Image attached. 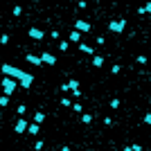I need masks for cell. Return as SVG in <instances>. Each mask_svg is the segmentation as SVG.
<instances>
[{"label": "cell", "instance_id": "4316f807", "mask_svg": "<svg viewBox=\"0 0 151 151\" xmlns=\"http://www.w3.org/2000/svg\"><path fill=\"white\" fill-rule=\"evenodd\" d=\"M72 108H75L77 113H81V108H84V106H81V104H79V101H77V104H72Z\"/></svg>", "mask_w": 151, "mask_h": 151}, {"label": "cell", "instance_id": "d6986e66", "mask_svg": "<svg viewBox=\"0 0 151 151\" xmlns=\"http://www.w3.org/2000/svg\"><path fill=\"white\" fill-rule=\"evenodd\" d=\"M0 106H2V108L9 106V97H7V95H2V97H0Z\"/></svg>", "mask_w": 151, "mask_h": 151}, {"label": "cell", "instance_id": "484cf974", "mask_svg": "<svg viewBox=\"0 0 151 151\" xmlns=\"http://www.w3.org/2000/svg\"><path fill=\"white\" fill-rule=\"evenodd\" d=\"M135 61H138V63H142V66H144V63H147V57H144V54H140V57H138Z\"/></svg>", "mask_w": 151, "mask_h": 151}, {"label": "cell", "instance_id": "5b68a950", "mask_svg": "<svg viewBox=\"0 0 151 151\" xmlns=\"http://www.w3.org/2000/svg\"><path fill=\"white\" fill-rule=\"evenodd\" d=\"M38 57H41V63H48V66H57V57H54L52 52H41Z\"/></svg>", "mask_w": 151, "mask_h": 151}, {"label": "cell", "instance_id": "7c38bea8", "mask_svg": "<svg viewBox=\"0 0 151 151\" xmlns=\"http://www.w3.org/2000/svg\"><path fill=\"white\" fill-rule=\"evenodd\" d=\"M38 131H41V129H38V124H34V122H32L29 126H27V133H29V135H36Z\"/></svg>", "mask_w": 151, "mask_h": 151}, {"label": "cell", "instance_id": "9c48e42d", "mask_svg": "<svg viewBox=\"0 0 151 151\" xmlns=\"http://www.w3.org/2000/svg\"><path fill=\"white\" fill-rule=\"evenodd\" d=\"M43 122H45V113L43 110H36L34 113V124H43Z\"/></svg>", "mask_w": 151, "mask_h": 151}, {"label": "cell", "instance_id": "7402d4cb", "mask_svg": "<svg viewBox=\"0 0 151 151\" xmlns=\"http://www.w3.org/2000/svg\"><path fill=\"white\" fill-rule=\"evenodd\" d=\"M120 70H122V66H120V63H115V66L110 68V72H113V75H120Z\"/></svg>", "mask_w": 151, "mask_h": 151}, {"label": "cell", "instance_id": "9a60e30c", "mask_svg": "<svg viewBox=\"0 0 151 151\" xmlns=\"http://www.w3.org/2000/svg\"><path fill=\"white\" fill-rule=\"evenodd\" d=\"M149 11H151V5H149V2H147L144 7H140V9H138V14H140V16H142V14H149Z\"/></svg>", "mask_w": 151, "mask_h": 151}, {"label": "cell", "instance_id": "e0dca14e", "mask_svg": "<svg viewBox=\"0 0 151 151\" xmlns=\"http://www.w3.org/2000/svg\"><path fill=\"white\" fill-rule=\"evenodd\" d=\"M68 48H70V43H68V41H59V50L61 52H68Z\"/></svg>", "mask_w": 151, "mask_h": 151}, {"label": "cell", "instance_id": "44dd1931", "mask_svg": "<svg viewBox=\"0 0 151 151\" xmlns=\"http://www.w3.org/2000/svg\"><path fill=\"white\" fill-rule=\"evenodd\" d=\"M11 14H14V16H20V14H23V7H18V5H16V7L11 9Z\"/></svg>", "mask_w": 151, "mask_h": 151}, {"label": "cell", "instance_id": "d4e9b609", "mask_svg": "<svg viewBox=\"0 0 151 151\" xmlns=\"http://www.w3.org/2000/svg\"><path fill=\"white\" fill-rule=\"evenodd\" d=\"M110 108H120V99H110Z\"/></svg>", "mask_w": 151, "mask_h": 151}, {"label": "cell", "instance_id": "7a4b0ae2", "mask_svg": "<svg viewBox=\"0 0 151 151\" xmlns=\"http://www.w3.org/2000/svg\"><path fill=\"white\" fill-rule=\"evenodd\" d=\"M126 29V18H120V20H110L108 23V32L113 34H122Z\"/></svg>", "mask_w": 151, "mask_h": 151}, {"label": "cell", "instance_id": "603a6c76", "mask_svg": "<svg viewBox=\"0 0 151 151\" xmlns=\"http://www.w3.org/2000/svg\"><path fill=\"white\" fill-rule=\"evenodd\" d=\"M70 104H72V101H70V97H61V106H66V108H68Z\"/></svg>", "mask_w": 151, "mask_h": 151}, {"label": "cell", "instance_id": "5bb4252c", "mask_svg": "<svg viewBox=\"0 0 151 151\" xmlns=\"http://www.w3.org/2000/svg\"><path fill=\"white\" fill-rule=\"evenodd\" d=\"M68 88H70V90H79V81H77V79H70V81H68Z\"/></svg>", "mask_w": 151, "mask_h": 151}, {"label": "cell", "instance_id": "8fae6325", "mask_svg": "<svg viewBox=\"0 0 151 151\" xmlns=\"http://www.w3.org/2000/svg\"><path fill=\"white\" fill-rule=\"evenodd\" d=\"M70 41L79 45V43H81V34H79V32H75V29H70Z\"/></svg>", "mask_w": 151, "mask_h": 151}, {"label": "cell", "instance_id": "8992f818", "mask_svg": "<svg viewBox=\"0 0 151 151\" xmlns=\"http://www.w3.org/2000/svg\"><path fill=\"white\" fill-rule=\"evenodd\" d=\"M27 126H29V122H27L25 117H18V122H16V126H14V131H16L18 135H23L27 131Z\"/></svg>", "mask_w": 151, "mask_h": 151}, {"label": "cell", "instance_id": "cb8c5ba5", "mask_svg": "<svg viewBox=\"0 0 151 151\" xmlns=\"http://www.w3.org/2000/svg\"><path fill=\"white\" fill-rule=\"evenodd\" d=\"M25 104H20V106H18V108H16V113H18V115H25Z\"/></svg>", "mask_w": 151, "mask_h": 151}, {"label": "cell", "instance_id": "ac0fdd59", "mask_svg": "<svg viewBox=\"0 0 151 151\" xmlns=\"http://www.w3.org/2000/svg\"><path fill=\"white\" fill-rule=\"evenodd\" d=\"M43 147H45L43 140H36V142H34V149H36V151H43Z\"/></svg>", "mask_w": 151, "mask_h": 151}, {"label": "cell", "instance_id": "f546056e", "mask_svg": "<svg viewBox=\"0 0 151 151\" xmlns=\"http://www.w3.org/2000/svg\"><path fill=\"white\" fill-rule=\"evenodd\" d=\"M104 151H110V149H104Z\"/></svg>", "mask_w": 151, "mask_h": 151}, {"label": "cell", "instance_id": "6da1fadb", "mask_svg": "<svg viewBox=\"0 0 151 151\" xmlns=\"http://www.w3.org/2000/svg\"><path fill=\"white\" fill-rule=\"evenodd\" d=\"M2 72H5V77L14 79V81H16L18 86H23V88H32V81H34V77L29 75V72L20 70V68H14V66H9V63H5V66H2Z\"/></svg>", "mask_w": 151, "mask_h": 151}, {"label": "cell", "instance_id": "ffe728a7", "mask_svg": "<svg viewBox=\"0 0 151 151\" xmlns=\"http://www.w3.org/2000/svg\"><path fill=\"white\" fill-rule=\"evenodd\" d=\"M9 43V34H2V36H0V45H7Z\"/></svg>", "mask_w": 151, "mask_h": 151}, {"label": "cell", "instance_id": "277c9868", "mask_svg": "<svg viewBox=\"0 0 151 151\" xmlns=\"http://www.w3.org/2000/svg\"><path fill=\"white\" fill-rule=\"evenodd\" d=\"M92 29V25L88 23V20H75V32H79V34H88Z\"/></svg>", "mask_w": 151, "mask_h": 151}, {"label": "cell", "instance_id": "52a82bcc", "mask_svg": "<svg viewBox=\"0 0 151 151\" xmlns=\"http://www.w3.org/2000/svg\"><path fill=\"white\" fill-rule=\"evenodd\" d=\"M29 38H34V41H41L43 36H45V34H43V29H38V27H29Z\"/></svg>", "mask_w": 151, "mask_h": 151}, {"label": "cell", "instance_id": "30bf717a", "mask_svg": "<svg viewBox=\"0 0 151 151\" xmlns=\"http://www.w3.org/2000/svg\"><path fill=\"white\" fill-rule=\"evenodd\" d=\"M25 59H27V63H34V66H43V63H41V57H36V54H27Z\"/></svg>", "mask_w": 151, "mask_h": 151}, {"label": "cell", "instance_id": "f1b7e54d", "mask_svg": "<svg viewBox=\"0 0 151 151\" xmlns=\"http://www.w3.org/2000/svg\"><path fill=\"white\" fill-rule=\"evenodd\" d=\"M131 151H142V147L140 144H131Z\"/></svg>", "mask_w": 151, "mask_h": 151}, {"label": "cell", "instance_id": "83f0119b", "mask_svg": "<svg viewBox=\"0 0 151 151\" xmlns=\"http://www.w3.org/2000/svg\"><path fill=\"white\" fill-rule=\"evenodd\" d=\"M144 124H147V126L151 124V113H147V115H144Z\"/></svg>", "mask_w": 151, "mask_h": 151}, {"label": "cell", "instance_id": "4fadbf2b", "mask_svg": "<svg viewBox=\"0 0 151 151\" xmlns=\"http://www.w3.org/2000/svg\"><path fill=\"white\" fill-rule=\"evenodd\" d=\"M104 66V59L101 57H92V68H101Z\"/></svg>", "mask_w": 151, "mask_h": 151}, {"label": "cell", "instance_id": "2e32d148", "mask_svg": "<svg viewBox=\"0 0 151 151\" xmlns=\"http://www.w3.org/2000/svg\"><path fill=\"white\" fill-rule=\"evenodd\" d=\"M81 122H84V124H90V122H92V115H90V113H84V115H81Z\"/></svg>", "mask_w": 151, "mask_h": 151}, {"label": "cell", "instance_id": "ba28073f", "mask_svg": "<svg viewBox=\"0 0 151 151\" xmlns=\"http://www.w3.org/2000/svg\"><path fill=\"white\" fill-rule=\"evenodd\" d=\"M79 50L84 52V54H90V57H95V48H92V45H88V43H79Z\"/></svg>", "mask_w": 151, "mask_h": 151}, {"label": "cell", "instance_id": "3957f363", "mask_svg": "<svg viewBox=\"0 0 151 151\" xmlns=\"http://www.w3.org/2000/svg\"><path fill=\"white\" fill-rule=\"evenodd\" d=\"M0 84H2V90H5V95H7V97H9V95H11L14 90H16V86H18L16 81H14V79H9V77H5Z\"/></svg>", "mask_w": 151, "mask_h": 151}]
</instances>
